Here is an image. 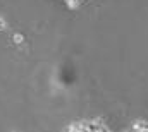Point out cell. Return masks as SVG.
<instances>
[{
    "label": "cell",
    "mask_w": 148,
    "mask_h": 132,
    "mask_svg": "<svg viewBox=\"0 0 148 132\" xmlns=\"http://www.w3.org/2000/svg\"><path fill=\"white\" fill-rule=\"evenodd\" d=\"M60 2H64L69 9H77L81 3H84V2H88V0H60Z\"/></svg>",
    "instance_id": "obj_1"
}]
</instances>
